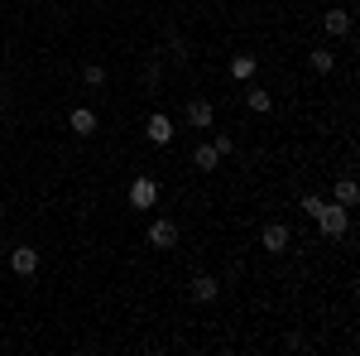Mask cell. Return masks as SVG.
<instances>
[{
    "mask_svg": "<svg viewBox=\"0 0 360 356\" xmlns=\"http://www.w3.org/2000/svg\"><path fill=\"white\" fill-rule=\"evenodd\" d=\"M312 221L322 226V236H332V241H341V236H346V226H351V207H341V202H322Z\"/></svg>",
    "mask_w": 360,
    "mask_h": 356,
    "instance_id": "cell-1",
    "label": "cell"
},
{
    "mask_svg": "<svg viewBox=\"0 0 360 356\" xmlns=\"http://www.w3.org/2000/svg\"><path fill=\"white\" fill-rule=\"evenodd\" d=\"M288 241H293V236H288V226H283V221H269V226L259 231V246L269 250V255H283V250H288Z\"/></svg>",
    "mask_w": 360,
    "mask_h": 356,
    "instance_id": "cell-2",
    "label": "cell"
},
{
    "mask_svg": "<svg viewBox=\"0 0 360 356\" xmlns=\"http://www.w3.org/2000/svg\"><path fill=\"white\" fill-rule=\"evenodd\" d=\"M149 246H154V250H173V246H178V221L159 217L154 226H149Z\"/></svg>",
    "mask_w": 360,
    "mask_h": 356,
    "instance_id": "cell-3",
    "label": "cell"
},
{
    "mask_svg": "<svg viewBox=\"0 0 360 356\" xmlns=\"http://www.w3.org/2000/svg\"><path fill=\"white\" fill-rule=\"evenodd\" d=\"M154 202H159V183H154V178H135V183H130V207L144 212V207H154Z\"/></svg>",
    "mask_w": 360,
    "mask_h": 356,
    "instance_id": "cell-4",
    "label": "cell"
},
{
    "mask_svg": "<svg viewBox=\"0 0 360 356\" xmlns=\"http://www.w3.org/2000/svg\"><path fill=\"white\" fill-rule=\"evenodd\" d=\"M10 270L29 279V274L39 270V250H34V246H15V250H10Z\"/></svg>",
    "mask_w": 360,
    "mask_h": 356,
    "instance_id": "cell-5",
    "label": "cell"
},
{
    "mask_svg": "<svg viewBox=\"0 0 360 356\" xmlns=\"http://www.w3.org/2000/svg\"><path fill=\"white\" fill-rule=\"evenodd\" d=\"M144 135H149V145H168V140H173V121H168L164 111H154L149 125H144Z\"/></svg>",
    "mask_w": 360,
    "mask_h": 356,
    "instance_id": "cell-6",
    "label": "cell"
},
{
    "mask_svg": "<svg viewBox=\"0 0 360 356\" xmlns=\"http://www.w3.org/2000/svg\"><path fill=\"white\" fill-rule=\"evenodd\" d=\"M217 121V111H212V102H202V97H193L188 102V125H197V130H207Z\"/></svg>",
    "mask_w": 360,
    "mask_h": 356,
    "instance_id": "cell-7",
    "label": "cell"
},
{
    "mask_svg": "<svg viewBox=\"0 0 360 356\" xmlns=\"http://www.w3.org/2000/svg\"><path fill=\"white\" fill-rule=\"evenodd\" d=\"M68 130H72V135H91V130H96V111L77 106L72 116H68Z\"/></svg>",
    "mask_w": 360,
    "mask_h": 356,
    "instance_id": "cell-8",
    "label": "cell"
},
{
    "mask_svg": "<svg viewBox=\"0 0 360 356\" xmlns=\"http://www.w3.org/2000/svg\"><path fill=\"white\" fill-rule=\"evenodd\" d=\"M322 29H327L332 39L351 34V10H327V15H322Z\"/></svg>",
    "mask_w": 360,
    "mask_h": 356,
    "instance_id": "cell-9",
    "label": "cell"
},
{
    "mask_svg": "<svg viewBox=\"0 0 360 356\" xmlns=\"http://www.w3.org/2000/svg\"><path fill=\"white\" fill-rule=\"evenodd\" d=\"M332 202H341V207H356V202H360V188H356V178H336V188H332Z\"/></svg>",
    "mask_w": 360,
    "mask_h": 356,
    "instance_id": "cell-10",
    "label": "cell"
},
{
    "mask_svg": "<svg viewBox=\"0 0 360 356\" xmlns=\"http://www.w3.org/2000/svg\"><path fill=\"white\" fill-rule=\"evenodd\" d=\"M217 294H221V284H217L212 274H197V279H193V299L212 303V299H217Z\"/></svg>",
    "mask_w": 360,
    "mask_h": 356,
    "instance_id": "cell-11",
    "label": "cell"
},
{
    "mask_svg": "<svg viewBox=\"0 0 360 356\" xmlns=\"http://www.w3.org/2000/svg\"><path fill=\"white\" fill-rule=\"evenodd\" d=\"M245 106L255 111V116H264V111L274 106V97H269V92H259V87H250V92H245Z\"/></svg>",
    "mask_w": 360,
    "mask_h": 356,
    "instance_id": "cell-12",
    "label": "cell"
},
{
    "mask_svg": "<svg viewBox=\"0 0 360 356\" xmlns=\"http://www.w3.org/2000/svg\"><path fill=\"white\" fill-rule=\"evenodd\" d=\"M193 164H197V168H217V164H221V154H217V145H197Z\"/></svg>",
    "mask_w": 360,
    "mask_h": 356,
    "instance_id": "cell-13",
    "label": "cell"
},
{
    "mask_svg": "<svg viewBox=\"0 0 360 356\" xmlns=\"http://www.w3.org/2000/svg\"><path fill=\"white\" fill-rule=\"evenodd\" d=\"M231 78H240V82H245V78H255V58H250V54H240L236 63H231Z\"/></svg>",
    "mask_w": 360,
    "mask_h": 356,
    "instance_id": "cell-14",
    "label": "cell"
},
{
    "mask_svg": "<svg viewBox=\"0 0 360 356\" xmlns=\"http://www.w3.org/2000/svg\"><path fill=\"white\" fill-rule=\"evenodd\" d=\"M332 63H336L332 49H312V68H317V73H332Z\"/></svg>",
    "mask_w": 360,
    "mask_h": 356,
    "instance_id": "cell-15",
    "label": "cell"
},
{
    "mask_svg": "<svg viewBox=\"0 0 360 356\" xmlns=\"http://www.w3.org/2000/svg\"><path fill=\"white\" fill-rule=\"evenodd\" d=\"M82 78H86V82H91V87H101V82H106V68H101V63H91V68H86Z\"/></svg>",
    "mask_w": 360,
    "mask_h": 356,
    "instance_id": "cell-16",
    "label": "cell"
},
{
    "mask_svg": "<svg viewBox=\"0 0 360 356\" xmlns=\"http://www.w3.org/2000/svg\"><path fill=\"white\" fill-rule=\"evenodd\" d=\"M317 207H322V197H317V192H307V197H303V212H307V217H317Z\"/></svg>",
    "mask_w": 360,
    "mask_h": 356,
    "instance_id": "cell-17",
    "label": "cell"
}]
</instances>
